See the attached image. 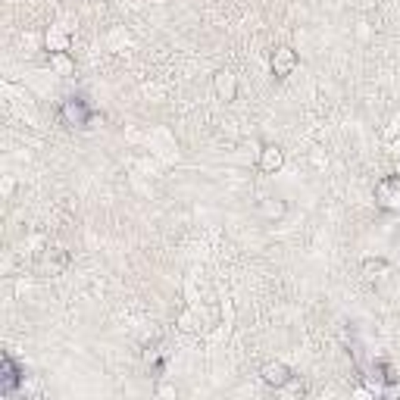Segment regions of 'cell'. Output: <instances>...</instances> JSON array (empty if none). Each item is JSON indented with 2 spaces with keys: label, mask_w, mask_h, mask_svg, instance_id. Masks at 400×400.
I'll list each match as a JSON object with an SVG mask.
<instances>
[{
  "label": "cell",
  "mask_w": 400,
  "mask_h": 400,
  "mask_svg": "<svg viewBox=\"0 0 400 400\" xmlns=\"http://www.w3.org/2000/svg\"><path fill=\"white\" fill-rule=\"evenodd\" d=\"M60 119L69 125V129H88L94 119V107L85 97H66L60 107Z\"/></svg>",
  "instance_id": "1"
},
{
  "label": "cell",
  "mask_w": 400,
  "mask_h": 400,
  "mask_svg": "<svg viewBox=\"0 0 400 400\" xmlns=\"http://www.w3.org/2000/svg\"><path fill=\"white\" fill-rule=\"evenodd\" d=\"M375 207L382 213H400V175H385L375 182Z\"/></svg>",
  "instance_id": "2"
},
{
  "label": "cell",
  "mask_w": 400,
  "mask_h": 400,
  "mask_svg": "<svg viewBox=\"0 0 400 400\" xmlns=\"http://www.w3.org/2000/svg\"><path fill=\"white\" fill-rule=\"evenodd\" d=\"M22 385H26V369L16 363L13 354H4V360H0V394L10 397Z\"/></svg>",
  "instance_id": "3"
},
{
  "label": "cell",
  "mask_w": 400,
  "mask_h": 400,
  "mask_svg": "<svg viewBox=\"0 0 400 400\" xmlns=\"http://www.w3.org/2000/svg\"><path fill=\"white\" fill-rule=\"evenodd\" d=\"M260 379H263V385H269L276 391H285L294 382V372H291V366L281 363V360H269V363L260 366Z\"/></svg>",
  "instance_id": "4"
},
{
  "label": "cell",
  "mask_w": 400,
  "mask_h": 400,
  "mask_svg": "<svg viewBox=\"0 0 400 400\" xmlns=\"http://www.w3.org/2000/svg\"><path fill=\"white\" fill-rule=\"evenodd\" d=\"M69 269V254L63 247H47L38 260V276H63Z\"/></svg>",
  "instance_id": "5"
},
{
  "label": "cell",
  "mask_w": 400,
  "mask_h": 400,
  "mask_svg": "<svg viewBox=\"0 0 400 400\" xmlns=\"http://www.w3.org/2000/svg\"><path fill=\"white\" fill-rule=\"evenodd\" d=\"M297 66H301V57H297L294 47H276V53H272V75L288 78Z\"/></svg>",
  "instance_id": "6"
},
{
  "label": "cell",
  "mask_w": 400,
  "mask_h": 400,
  "mask_svg": "<svg viewBox=\"0 0 400 400\" xmlns=\"http://www.w3.org/2000/svg\"><path fill=\"white\" fill-rule=\"evenodd\" d=\"M213 91L219 100H225V104H232L234 97H238V75L232 72V69H219L213 75Z\"/></svg>",
  "instance_id": "7"
},
{
  "label": "cell",
  "mask_w": 400,
  "mask_h": 400,
  "mask_svg": "<svg viewBox=\"0 0 400 400\" xmlns=\"http://www.w3.org/2000/svg\"><path fill=\"white\" fill-rule=\"evenodd\" d=\"M256 166H260L263 175H276V172L285 166V151H281V147H276V144H263Z\"/></svg>",
  "instance_id": "8"
},
{
  "label": "cell",
  "mask_w": 400,
  "mask_h": 400,
  "mask_svg": "<svg viewBox=\"0 0 400 400\" xmlns=\"http://www.w3.org/2000/svg\"><path fill=\"white\" fill-rule=\"evenodd\" d=\"M391 272V263L385 260V256H369V260H363V276L375 281V279H385Z\"/></svg>",
  "instance_id": "9"
},
{
  "label": "cell",
  "mask_w": 400,
  "mask_h": 400,
  "mask_svg": "<svg viewBox=\"0 0 400 400\" xmlns=\"http://www.w3.org/2000/svg\"><path fill=\"white\" fill-rule=\"evenodd\" d=\"M47 50L57 53V50H69V31H63L60 26H50L47 28Z\"/></svg>",
  "instance_id": "10"
},
{
  "label": "cell",
  "mask_w": 400,
  "mask_h": 400,
  "mask_svg": "<svg viewBox=\"0 0 400 400\" xmlns=\"http://www.w3.org/2000/svg\"><path fill=\"white\" fill-rule=\"evenodd\" d=\"M285 203H281V200H276V198H263L260 200V216L266 219V222H279V219L281 216H285Z\"/></svg>",
  "instance_id": "11"
},
{
  "label": "cell",
  "mask_w": 400,
  "mask_h": 400,
  "mask_svg": "<svg viewBox=\"0 0 400 400\" xmlns=\"http://www.w3.org/2000/svg\"><path fill=\"white\" fill-rule=\"evenodd\" d=\"M50 66L57 69V72H60L63 78L75 75V63H72V57H69V50H57V53H50Z\"/></svg>",
  "instance_id": "12"
},
{
  "label": "cell",
  "mask_w": 400,
  "mask_h": 400,
  "mask_svg": "<svg viewBox=\"0 0 400 400\" xmlns=\"http://www.w3.org/2000/svg\"><path fill=\"white\" fill-rule=\"evenodd\" d=\"M156 394L160 397H178V391H175V385H156Z\"/></svg>",
  "instance_id": "13"
}]
</instances>
